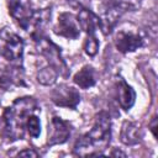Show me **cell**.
<instances>
[{
    "instance_id": "cell-19",
    "label": "cell",
    "mask_w": 158,
    "mask_h": 158,
    "mask_svg": "<svg viewBox=\"0 0 158 158\" xmlns=\"http://www.w3.org/2000/svg\"><path fill=\"white\" fill-rule=\"evenodd\" d=\"M17 156H19V157H38L40 153L36 152V151L32 149V148H26V149H23V151H20V152L17 153Z\"/></svg>"
},
{
    "instance_id": "cell-2",
    "label": "cell",
    "mask_w": 158,
    "mask_h": 158,
    "mask_svg": "<svg viewBox=\"0 0 158 158\" xmlns=\"http://www.w3.org/2000/svg\"><path fill=\"white\" fill-rule=\"evenodd\" d=\"M111 141V118L106 111H100L89 132L80 136L73 148V153L80 157L105 156L104 151Z\"/></svg>"
},
{
    "instance_id": "cell-13",
    "label": "cell",
    "mask_w": 158,
    "mask_h": 158,
    "mask_svg": "<svg viewBox=\"0 0 158 158\" xmlns=\"http://www.w3.org/2000/svg\"><path fill=\"white\" fill-rule=\"evenodd\" d=\"M142 130L137 122L133 121H123L120 131V139L126 146H135L141 142Z\"/></svg>"
},
{
    "instance_id": "cell-9",
    "label": "cell",
    "mask_w": 158,
    "mask_h": 158,
    "mask_svg": "<svg viewBox=\"0 0 158 158\" xmlns=\"http://www.w3.org/2000/svg\"><path fill=\"white\" fill-rule=\"evenodd\" d=\"M56 35L67 40H77L80 36V27L77 16L72 12H62L57 19V23L53 27Z\"/></svg>"
},
{
    "instance_id": "cell-16",
    "label": "cell",
    "mask_w": 158,
    "mask_h": 158,
    "mask_svg": "<svg viewBox=\"0 0 158 158\" xmlns=\"http://www.w3.org/2000/svg\"><path fill=\"white\" fill-rule=\"evenodd\" d=\"M99 47H100V42H99L96 35L95 33L86 35L85 41H84V44H83V49H84L85 54L89 56V57L96 56V53L99 51Z\"/></svg>"
},
{
    "instance_id": "cell-5",
    "label": "cell",
    "mask_w": 158,
    "mask_h": 158,
    "mask_svg": "<svg viewBox=\"0 0 158 158\" xmlns=\"http://www.w3.org/2000/svg\"><path fill=\"white\" fill-rule=\"evenodd\" d=\"M6 5L12 20L22 30L30 32L35 15L31 0H6Z\"/></svg>"
},
{
    "instance_id": "cell-18",
    "label": "cell",
    "mask_w": 158,
    "mask_h": 158,
    "mask_svg": "<svg viewBox=\"0 0 158 158\" xmlns=\"http://www.w3.org/2000/svg\"><path fill=\"white\" fill-rule=\"evenodd\" d=\"M115 5H117L120 9H122L125 12L126 11H135L138 9L141 0H110Z\"/></svg>"
},
{
    "instance_id": "cell-10",
    "label": "cell",
    "mask_w": 158,
    "mask_h": 158,
    "mask_svg": "<svg viewBox=\"0 0 158 158\" xmlns=\"http://www.w3.org/2000/svg\"><path fill=\"white\" fill-rule=\"evenodd\" d=\"M23 67L15 64H4L0 62V88L10 89L12 86L23 85Z\"/></svg>"
},
{
    "instance_id": "cell-14",
    "label": "cell",
    "mask_w": 158,
    "mask_h": 158,
    "mask_svg": "<svg viewBox=\"0 0 158 158\" xmlns=\"http://www.w3.org/2000/svg\"><path fill=\"white\" fill-rule=\"evenodd\" d=\"M73 81L77 86L81 89H90L98 81L96 70L91 65H84L79 72H77L73 77Z\"/></svg>"
},
{
    "instance_id": "cell-21",
    "label": "cell",
    "mask_w": 158,
    "mask_h": 158,
    "mask_svg": "<svg viewBox=\"0 0 158 158\" xmlns=\"http://www.w3.org/2000/svg\"><path fill=\"white\" fill-rule=\"evenodd\" d=\"M110 154H111V156H121V157H126V153H123V152H121V151H112Z\"/></svg>"
},
{
    "instance_id": "cell-11",
    "label": "cell",
    "mask_w": 158,
    "mask_h": 158,
    "mask_svg": "<svg viewBox=\"0 0 158 158\" xmlns=\"http://www.w3.org/2000/svg\"><path fill=\"white\" fill-rule=\"evenodd\" d=\"M114 90L115 99L117 100L120 107L123 111H128L136 102V91L133 90V88L127 84L123 78H120L118 80H116Z\"/></svg>"
},
{
    "instance_id": "cell-4",
    "label": "cell",
    "mask_w": 158,
    "mask_h": 158,
    "mask_svg": "<svg viewBox=\"0 0 158 158\" xmlns=\"http://www.w3.org/2000/svg\"><path fill=\"white\" fill-rule=\"evenodd\" d=\"M25 42L20 35L14 32L10 27L0 28V57L6 62L22 65L23 62Z\"/></svg>"
},
{
    "instance_id": "cell-12",
    "label": "cell",
    "mask_w": 158,
    "mask_h": 158,
    "mask_svg": "<svg viewBox=\"0 0 158 158\" xmlns=\"http://www.w3.org/2000/svg\"><path fill=\"white\" fill-rule=\"evenodd\" d=\"M77 20H78V23H79L80 30H83L86 35L95 33L96 30H99V26H100V19H99V16L96 14H94L86 6L78 7Z\"/></svg>"
},
{
    "instance_id": "cell-3",
    "label": "cell",
    "mask_w": 158,
    "mask_h": 158,
    "mask_svg": "<svg viewBox=\"0 0 158 158\" xmlns=\"http://www.w3.org/2000/svg\"><path fill=\"white\" fill-rule=\"evenodd\" d=\"M32 40L35 42L37 53L47 60V64L56 68L58 70L59 75H62L63 78H67L69 75V69H68V65L62 56L60 47L57 46L54 42H52V40L48 38L44 33L37 35V36L32 37Z\"/></svg>"
},
{
    "instance_id": "cell-7",
    "label": "cell",
    "mask_w": 158,
    "mask_h": 158,
    "mask_svg": "<svg viewBox=\"0 0 158 158\" xmlns=\"http://www.w3.org/2000/svg\"><path fill=\"white\" fill-rule=\"evenodd\" d=\"M51 100L59 107L74 110L80 102V94L74 86H70L68 84H59L52 90Z\"/></svg>"
},
{
    "instance_id": "cell-15",
    "label": "cell",
    "mask_w": 158,
    "mask_h": 158,
    "mask_svg": "<svg viewBox=\"0 0 158 158\" xmlns=\"http://www.w3.org/2000/svg\"><path fill=\"white\" fill-rule=\"evenodd\" d=\"M59 77V73L56 68H53L52 65L47 64L46 67L38 69L37 72V81L42 85H52L57 81V78Z\"/></svg>"
},
{
    "instance_id": "cell-6",
    "label": "cell",
    "mask_w": 158,
    "mask_h": 158,
    "mask_svg": "<svg viewBox=\"0 0 158 158\" xmlns=\"http://www.w3.org/2000/svg\"><path fill=\"white\" fill-rule=\"evenodd\" d=\"M114 44L120 53H130L141 48L144 44L142 35L136 30L120 28L114 36Z\"/></svg>"
},
{
    "instance_id": "cell-20",
    "label": "cell",
    "mask_w": 158,
    "mask_h": 158,
    "mask_svg": "<svg viewBox=\"0 0 158 158\" xmlns=\"http://www.w3.org/2000/svg\"><path fill=\"white\" fill-rule=\"evenodd\" d=\"M149 128H151L153 136L157 137V133H156V128H157V116H156V115L152 117V121L149 122Z\"/></svg>"
},
{
    "instance_id": "cell-8",
    "label": "cell",
    "mask_w": 158,
    "mask_h": 158,
    "mask_svg": "<svg viewBox=\"0 0 158 158\" xmlns=\"http://www.w3.org/2000/svg\"><path fill=\"white\" fill-rule=\"evenodd\" d=\"M72 135V123L59 116H53L48 123L47 144L56 146L65 143Z\"/></svg>"
},
{
    "instance_id": "cell-1",
    "label": "cell",
    "mask_w": 158,
    "mask_h": 158,
    "mask_svg": "<svg viewBox=\"0 0 158 158\" xmlns=\"http://www.w3.org/2000/svg\"><path fill=\"white\" fill-rule=\"evenodd\" d=\"M40 105L33 96L17 98L0 116V135L7 142L22 139L26 133V123L32 114L38 112Z\"/></svg>"
},
{
    "instance_id": "cell-17",
    "label": "cell",
    "mask_w": 158,
    "mask_h": 158,
    "mask_svg": "<svg viewBox=\"0 0 158 158\" xmlns=\"http://www.w3.org/2000/svg\"><path fill=\"white\" fill-rule=\"evenodd\" d=\"M26 132L33 138H37L41 135V122L36 114H32L28 117L26 123Z\"/></svg>"
}]
</instances>
